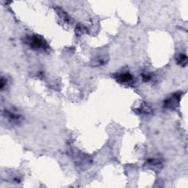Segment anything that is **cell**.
Here are the masks:
<instances>
[{"mask_svg":"<svg viewBox=\"0 0 188 188\" xmlns=\"http://www.w3.org/2000/svg\"><path fill=\"white\" fill-rule=\"evenodd\" d=\"M30 45L32 48L38 49H46V44L44 40H43L41 38H38V37H32L30 39Z\"/></svg>","mask_w":188,"mask_h":188,"instance_id":"6da1fadb","label":"cell"},{"mask_svg":"<svg viewBox=\"0 0 188 188\" xmlns=\"http://www.w3.org/2000/svg\"><path fill=\"white\" fill-rule=\"evenodd\" d=\"M132 76L130 73H121V74L118 75V79L120 82L121 83H129L131 82L132 81Z\"/></svg>","mask_w":188,"mask_h":188,"instance_id":"7a4b0ae2","label":"cell"},{"mask_svg":"<svg viewBox=\"0 0 188 188\" xmlns=\"http://www.w3.org/2000/svg\"><path fill=\"white\" fill-rule=\"evenodd\" d=\"M179 97H177V95L173 96L172 97L170 98L169 99H167V101H165V107L168 108H172L173 107H175L176 105L177 101H179Z\"/></svg>","mask_w":188,"mask_h":188,"instance_id":"3957f363","label":"cell"},{"mask_svg":"<svg viewBox=\"0 0 188 188\" xmlns=\"http://www.w3.org/2000/svg\"><path fill=\"white\" fill-rule=\"evenodd\" d=\"M178 60H179V63L180 64H187V56L185 54H182L179 56V58H178Z\"/></svg>","mask_w":188,"mask_h":188,"instance_id":"277c9868","label":"cell"}]
</instances>
